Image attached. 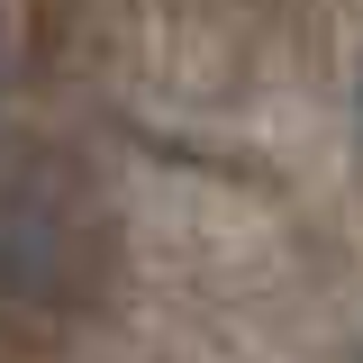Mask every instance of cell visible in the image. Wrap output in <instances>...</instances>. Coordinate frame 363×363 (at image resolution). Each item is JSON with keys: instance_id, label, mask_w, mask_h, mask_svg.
I'll list each match as a JSON object with an SVG mask.
<instances>
[{"instance_id": "6da1fadb", "label": "cell", "mask_w": 363, "mask_h": 363, "mask_svg": "<svg viewBox=\"0 0 363 363\" xmlns=\"http://www.w3.org/2000/svg\"><path fill=\"white\" fill-rule=\"evenodd\" d=\"M354 118H363V82H354Z\"/></svg>"}]
</instances>
